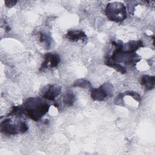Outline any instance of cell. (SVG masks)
I'll use <instances>...</instances> for the list:
<instances>
[{
  "label": "cell",
  "instance_id": "cell-2",
  "mask_svg": "<svg viewBox=\"0 0 155 155\" xmlns=\"http://www.w3.org/2000/svg\"><path fill=\"white\" fill-rule=\"evenodd\" d=\"M105 15L110 21H122L127 18L126 7L120 2H110L106 6Z\"/></svg>",
  "mask_w": 155,
  "mask_h": 155
},
{
  "label": "cell",
  "instance_id": "cell-11",
  "mask_svg": "<svg viewBox=\"0 0 155 155\" xmlns=\"http://www.w3.org/2000/svg\"><path fill=\"white\" fill-rule=\"evenodd\" d=\"M73 86L81 87V88H88V87H91V84L89 81L87 80L79 79L75 82Z\"/></svg>",
  "mask_w": 155,
  "mask_h": 155
},
{
  "label": "cell",
  "instance_id": "cell-9",
  "mask_svg": "<svg viewBox=\"0 0 155 155\" xmlns=\"http://www.w3.org/2000/svg\"><path fill=\"white\" fill-rule=\"evenodd\" d=\"M105 64L111 68H114L117 71H118L123 74L127 73L126 69L122 65H121L119 63H116V62L111 61L110 59H107V60L105 61Z\"/></svg>",
  "mask_w": 155,
  "mask_h": 155
},
{
  "label": "cell",
  "instance_id": "cell-5",
  "mask_svg": "<svg viewBox=\"0 0 155 155\" xmlns=\"http://www.w3.org/2000/svg\"><path fill=\"white\" fill-rule=\"evenodd\" d=\"M60 62V57L58 54L47 53L44 55L40 70H45L48 68H54Z\"/></svg>",
  "mask_w": 155,
  "mask_h": 155
},
{
  "label": "cell",
  "instance_id": "cell-12",
  "mask_svg": "<svg viewBox=\"0 0 155 155\" xmlns=\"http://www.w3.org/2000/svg\"><path fill=\"white\" fill-rule=\"evenodd\" d=\"M40 37H39V40L41 42L44 43L47 47H49L50 44V38L45 33H40Z\"/></svg>",
  "mask_w": 155,
  "mask_h": 155
},
{
  "label": "cell",
  "instance_id": "cell-1",
  "mask_svg": "<svg viewBox=\"0 0 155 155\" xmlns=\"http://www.w3.org/2000/svg\"><path fill=\"white\" fill-rule=\"evenodd\" d=\"M22 106L24 114L36 122L39 120L50 108V105L39 97H29Z\"/></svg>",
  "mask_w": 155,
  "mask_h": 155
},
{
  "label": "cell",
  "instance_id": "cell-8",
  "mask_svg": "<svg viewBox=\"0 0 155 155\" xmlns=\"http://www.w3.org/2000/svg\"><path fill=\"white\" fill-rule=\"evenodd\" d=\"M140 84L147 90H152L154 88L155 78L154 76L143 75L141 78Z\"/></svg>",
  "mask_w": 155,
  "mask_h": 155
},
{
  "label": "cell",
  "instance_id": "cell-4",
  "mask_svg": "<svg viewBox=\"0 0 155 155\" xmlns=\"http://www.w3.org/2000/svg\"><path fill=\"white\" fill-rule=\"evenodd\" d=\"M111 85L110 84H105L98 88H93L91 91V97L94 101H104L109 94H111Z\"/></svg>",
  "mask_w": 155,
  "mask_h": 155
},
{
  "label": "cell",
  "instance_id": "cell-13",
  "mask_svg": "<svg viewBox=\"0 0 155 155\" xmlns=\"http://www.w3.org/2000/svg\"><path fill=\"white\" fill-rule=\"evenodd\" d=\"M16 2H17L16 1H5V4L7 7L10 8V7L14 6L16 4Z\"/></svg>",
  "mask_w": 155,
  "mask_h": 155
},
{
  "label": "cell",
  "instance_id": "cell-6",
  "mask_svg": "<svg viewBox=\"0 0 155 155\" xmlns=\"http://www.w3.org/2000/svg\"><path fill=\"white\" fill-rule=\"evenodd\" d=\"M61 88L59 86L48 85L47 87L42 92V97L49 101H54V99L60 94Z\"/></svg>",
  "mask_w": 155,
  "mask_h": 155
},
{
  "label": "cell",
  "instance_id": "cell-10",
  "mask_svg": "<svg viewBox=\"0 0 155 155\" xmlns=\"http://www.w3.org/2000/svg\"><path fill=\"white\" fill-rule=\"evenodd\" d=\"M62 101L66 105L68 106H71L73 105L75 101V96L73 93L67 92L63 96Z\"/></svg>",
  "mask_w": 155,
  "mask_h": 155
},
{
  "label": "cell",
  "instance_id": "cell-7",
  "mask_svg": "<svg viewBox=\"0 0 155 155\" xmlns=\"http://www.w3.org/2000/svg\"><path fill=\"white\" fill-rule=\"evenodd\" d=\"M66 38L70 41L75 42L79 40L85 41L87 40L86 34L82 30H70L66 34Z\"/></svg>",
  "mask_w": 155,
  "mask_h": 155
},
{
  "label": "cell",
  "instance_id": "cell-3",
  "mask_svg": "<svg viewBox=\"0 0 155 155\" xmlns=\"http://www.w3.org/2000/svg\"><path fill=\"white\" fill-rule=\"evenodd\" d=\"M28 129L27 124L24 121H20L15 124L10 119H7L1 123V132L7 134L14 135L18 133H24Z\"/></svg>",
  "mask_w": 155,
  "mask_h": 155
}]
</instances>
